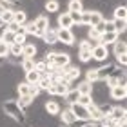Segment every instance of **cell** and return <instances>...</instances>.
<instances>
[{
    "instance_id": "cell-3",
    "label": "cell",
    "mask_w": 127,
    "mask_h": 127,
    "mask_svg": "<svg viewBox=\"0 0 127 127\" xmlns=\"http://www.w3.org/2000/svg\"><path fill=\"white\" fill-rule=\"evenodd\" d=\"M91 58L96 62H107L109 58V47L102 44H95L93 49H91Z\"/></svg>"
},
{
    "instance_id": "cell-49",
    "label": "cell",
    "mask_w": 127,
    "mask_h": 127,
    "mask_svg": "<svg viewBox=\"0 0 127 127\" xmlns=\"http://www.w3.org/2000/svg\"><path fill=\"white\" fill-rule=\"evenodd\" d=\"M116 127H118V125H116Z\"/></svg>"
},
{
    "instance_id": "cell-19",
    "label": "cell",
    "mask_w": 127,
    "mask_h": 127,
    "mask_svg": "<svg viewBox=\"0 0 127 127\" xmlns=\"http://www.w3.org/2000/svg\"><path fill=\"white\" fill-rule=\"evenodd\" d=\"M9 56L11 58H15L16 62H20L24 56H22V45H18V44H11L9 45Z\"/></svg>"
},
{
    "instance_id": "cell-42",
    "label": "cell",
    "mask_w": 127,
    "mask_h": 127,
    "mask_svg": "<svg viewBox=\"0 0 127 127\" xmlns=\"http://www.w3.org/2000/svg\"><path fill=\"white\" fill-rule=\"evenodd\" d=\"M42 93V91L38 89V85L34 84V85H29V96H33V98H38V95Z\"/></svg>"
},
{
    "instance_id": "cell-23",
    "label": "cell",
    "mask_w": 127,
    "mask_h": 127,
    "mask_svg": "<svg viewBox=\"0 0 127 127\" xmlns=\"http://www.w3.org/2000/svg\"><path fill=\"white\" fill-rule=\"evenodd\" d=\"M100 36H102V33H98L95 27H87V31H85V38L91 40L93 44H98L100 42Z\"/></svg>"
},
{
    "instance_id": "cell-40",
    "label": "cell",
    "mask_w": 127,
    "mask_h": 127,
    "mask_svg": "<svg viewBox=\"0 0 127 127\" xmlns=\"http://www.w3.org/2000/svg\"><path fill=\"white\" fill-rule=\"evenodd\" d=\"M78 103H82V105H91L93 103V98H91V95H80V98H78Z\"/></svg>"
},
{
    "instance_id": "cell-9",
    "label": "cell",
    "mask_w": 127,
    "mask_h": 127,
    "mask_svg": "<svg viewBox=\"0 0 127 127\" xmlns=\"http://www.w3.org/2000/svg\"><path fill=\"white\" fill-rule=\"evenodd\" d=\"M42 42L45 44V45H55V44H58V38H56V27H47V29L44 31V34H42Z\"/></svg>"
},
{
    "instance_id": "cell-24",
    "label": "cell",
    "mask_w": 127,
    "mask_h": 127,
    "mask_svg": "<svg viewBox=\"0 0 127 127\" xmlns=\"http://www.w3.org/2000/svg\"><path fill=\"white\" fill-rule=\"evenodd\" d=\"M78 98H80V93H78L76 89H69L67 93H65V96H64V100H65L69 105H73V103L78 102Z\"/></svg>"
},
{
    "instance_id": "cell-8",
    "label": "cell",
    "mask_w": 127,
    "mask_h": 127,
    "mask_svg": "<svg viewBox=\"0 0 127 127\" xmlns=\"http://www.w3.org/2000/svg\"><path fill=\"white\" fill-rule=\"evenodd\" d=\"M109 96L116 102H125L127 98V85H114L109 89Z\"/></svg>"
},
{
    "instance_id": "cell-18",
    "label": "cell",
    "mask_w": 127,
    "mask_h": 127,
    "mask_svg": "<svg viewBox=\"0 0 127 127\" xmlns=\"http://www.w3.org/2000/svg\"><path fill=\"white\" fill-rule=\"evenodd\" d=\"M13 22L18 26H24L27 22V13L26 9H15V15H13Z\"/></svg>"
},
{
    "instance_id": "cell-43",
    "label": "cell",
    "mask_w": 127,
    "mask_h": 127,
    "mask_svg": "<svg viewBox=\"0 0 127 127\" xmlns=\"http://www.w3.org/2000/svg\"><path fill=\"white\" fill-rule=\"evenodd\" d=\"M80 127H100V124H98V122H91V120H89V122H82Z\"/></svg>"
},
{
    "instance_id": "cell-4",
    "label": "cell",
    "mask_w": 127,
    "mask_h": 127,
    "mask_svg": "<svg viewBox=\"0 0 127 127\" xmlns=\"http://www.w3.org/2000/svg\"><path fill=\"white\" fill-rule=\"evenodd\" d=\"M58 116H60V125H64V127H73V125H76V122H78L76 116L73 114V111L69 107L60 109Z\"/></svg>"
},
{
    "instance_id": "cell-45",
    "label": "cell",
    "mask_w": 127,
    "mask_h": 127,
    "mask_svg": "<svg viewBox=\"0 0 127 127\" xmlns=\"http://www.w3.org/2000/svg\"><path fill=\"white\" fill-rule=\"evenodd\" d=\"M2 2H5V4H9V5H13V7H15V5H20L22 4V0H2Z\"/></svg>"
},
{
    "instance_id": "cell-5",
    "label": "cell",
    "mask_w": 127,
    "mask_h": 127,
    "mask_svg": "<svg viewBox=\"0 0 127 127\" xmlns=\"http://www.w3.org/2000/svg\"><path fill=\"white\" fill-rule=\"evenodd\" d=\"M56 38H58V42L64 44V45H73L76 36H74L73 29H62V27H56Z\"/></svg>"
},
{
    "instance_id": "cell-41",
    "label": "cell",
    "mask_w": 127,
    "mask_h": 127,
    "mask_svg": "<svg viewBox=\"0 0 127 127\" xmlns=\"http://www.w3.org/2000/svg\"><path fill=\"white\" fill-rule=\"evenodd\" d=\"M7 56H9V45L0 40V58H7Z\"/></svg>"
},
{
    "instance_id": "cell-39",
    "label": "cell",
    "mask_w": 127,
    "mask_h": 127,
    "mask_svg": "<svg viewBox=\"0 0 127 127\" xmlns=\"http://www.w3.org/2000/svg\"><path fill=\"white\" fill-rule=\"evenodd\" d=\"M15 44H18V45H26V44H27V34H26V33H16V36H15Z\"/></svg>"
},
{
    "instance_id": "cell-36",
    "label": "cell",
    "mask_w": 127,
    "mask_h": 127,
    "mask_svg": "<svg viewBox=\"0 0 127 127\" xmlns=\"http://www.w3.org/2000/svg\"><path fill=\"white\" fill-rule=\"evenodd\" d=\"M98 111L102 113V116H109L111 114V111H113V105L111 103H107V102H103V103H98Z\"/></svg>"
},
{
    "instance_id": "cell-26",
    "label": "cell",
    "mask_w": 127,
    "mask_h": 127,
    "mask_svg": "<svg viewBox=\"0 0 127 127\" xmlns=\"http://www.w3.org/2000/svg\"><path fill=\"white\" fill-rule=\"evenodd\" d=\"M113 16H114V18H118V20H125L127 18V7H125V4L116 5L114 11H113Z\"/></svg>"
},
{
    "instance_id": "cell-11",
    "label": "cell",
    "mask_w": 127,
    "mask_h": 127,
    "mask_svg": "<svg viewBox=\"0 0 127 127\" xmlns=\"http://www.w3.org/2000/svg\"><path fill=\"white\" fill-rule=\"evenodd\" d=\"M56 24H58V27H62V29H73V27H74L73 18H71V15H69V11L58 15V18H56Z\"/></svg>"
},
{
    "instance_id": "cell-31",
    "label": "cell",
    "mask_w": 127,
    "mask_h": 127,
    "mask_svg": "<svg viewBox=\"0 0 127 127\" xmlns=\"http://www.w3.org/2000/svg\"><path fill=\"white\" fill-rule=\"evenodd\" d=\"M113 27H114V31H116L118 34H120V33H125V29H127V22H125V20L113 18Z\"/></svg>"
},
{
    "instance_id": "cell-37",
    "label": "cell",
    "mask_w": 127,
    "mask_h": 127,
    "mask_svg": "<svg viewBox=\"0 0 127 127\" xmlns=\"http://www.w3.org/2000/svg\"><path fill=\"white\" fill-rule=\"evenodd\" d=\"M16 93H18V96H27V95H29V84L18 82V85H16Z\"/></svg>"
},
{
    "instance_id": "cell-16",
    "label": "cell",
    "mask_w": 127,
    "mask_h": 127,
    "mask_svg": "<svg viewBox=\"0 0 127 127\" xmlns=\"http://www.w3.org/2000/svg\"><path fill=\"white\" fill-rule=\"evenodd\" d=\"M76 91L80 95H91V93H93V84H89L87 80H78Z\"/></svg>"
},
{
    "instance_id": "cell-35",
    "label": "cell",
    "mask_w": 127,
    "mask_h": 127,
    "mask_svg": "<svg viewBox=\"0 0 127 127\" xmlns=\"http://www.w3.org/2000/svg\"><path fill=\"white\" fill-rule=\"evenodd\" d=\"M85 80H87L89 84H95L98 82V74H96V67H91L85 71Z\"/></svg>"
},
{
    "instance_id": "cell-15",
    "label": "cell",
    "mask_w": 127,
    "mask_h": 127,
    "mask_svg": "<svg viewBox=\"0 0 127 127\" xmlns=\"http://www.w3.org/2000/svg\"><path fill=\"white\" fill-rule=\"evenodd\" d=\"M38 55V47L33 42H27L26 45H22V56L24 58H34Z\"/></svg>"
},
{
    "instance_id": "cell-30",
    "label": "cell",
    "mask_w": 127,
    "mask_h": 127,
    "mask_svg": "<svg viewBox=\"0 0 127 127\" xmlns=\"http://www.w3.org/2000/svg\"><path fill=\"white\" fill-rule=\"evenodd\" d=\"M15 36H16V33L15 31H11V29H5L4 31V34H2V42L4 44H7V45H11V44H15Z\"/></svg>"
},
{
    "instance_id": "cell-44",
    "label": "cell",
    "mask_w": 127,
    "mask_h": 127,
    "mask_svg": "<svg viewBox=\"0 0 127 127\" xmlns=\"http://www.w3.org/2000/svg\"><path fill=\"white\" fill-rule=\"evenodd\" d=\"M71 15V18H73V24L76 26V24H80V13H69Z\"/></svg>"
},
{
    "instance_id": "cell-38",
    "label": "cell",
    "mask_w": 127,
    "mask_h": 127,
    "mask_svg": "<svg viewBox=\"0 0 127 127\" xmlns=\"http://www.w3.org/2000/svg\"><path fill=\"white\" fill-rule=\"evenodd\" d=\"M78 60L82 62V64H89L91 60V51H78Z\"/></svg>"
},
{
    "instance_id": "cell-25",
    "label": "cell",
    "mask_w": 127,
    "mask_h": 127,
    "mask_svg": "<svg viewBox=\"0 0 127 127\" xmlns=\"http://www.w3.org/2000/svg\"><path fill=\"white\" fill-rule=\"evenodd\" d=\"M109 116L114 118L116 122H120L122 118H125V107H124V105H122V107H120V105L114 107V105H113V111H111V114H109Z\"/></svg>"
},
{
    "instance_id": "cell-6",
    "label": "cell",
    "mask_w": 127,
    "mask_h": 127,
    "mask_svg": "<svg viewBox=\"0 0 127 127\" xmlns=\"http://www.w3.org/2000/svg\"><path fill=\"white\" fill-rule=\"evenodd\" d=\"M69 109L73 111V114L76 116L78 122H89V111H87V107L82 105V103H73V105H69Z\"/></svg>"
},
{
    "instance_id": "cell-14",
    "label": "cell",
    "mask_w": 127,
    "mask_h": 127,
    "mask_svg": "<svg viewBox=\"0 0 127 127\" xmlns=\"http://www.w3.org/2000/svg\"><path fill=\"white\" fill-rule=\"evenodd\" d=\"M116 40H118V33L116 31H105V33H102L100 42H98V44H102V45H113Z\"/></svg>"
},
{
    "instance_id": "cell-27",
    "label": "cell",
    "mask_w": 127,
    "mask_h": 127,
    "mask_svg": "<svg viewBox=\"0 0 127 127\" xmlns=\"http://www.w3.org/2000/svg\"><path fill=\"white\" fill-rule=\"evenodd\" d=\"M44 7L47 13H58L60 11V2L58 0H47V2L44 4Z\"/></svg>"
},
{
    "instance_id": "cell-46",
    "label": "cell",
    "mask_w": 127,
    "mask_h": 127,
    "mask_svg": "<svg viewBox=\"0 0 127 127\" xmlns=\"http://www.w3.org/2000/svg\"><path fill=\"white\" fill-rule=\"evenodd\" d=\"M7 29V26H4V24H0V38H2V34H4V31Z\"/></svg>"
},
{
    "instance_id": "cell-13",
    "label": "cell",
    "mask_w": 127,
    "mask_h": 127,
    "mask_svg": "<svg viewBox=\"0 0 127 127\" xmlns=\"http://www.w3.org/2000/svg\"><path fill=\"white\" fill-rule=\"evenodd\" d=\"M60 109H62V105L56 100H47L44 103V111L49 114V116H58V113H60Z\"/></svg>"
},
{
    "instance_id": "cell-28",
    "label": "cell",
    "mask_w": 127,
    "mask_h": 127,
    "mask_svg": "<svg viewBox=\"0 0 127 127\" xmlns=\"http://www.w3.org/2000/svg\"><path fill=\"white\" fill-rule=\"evenodd\" d=\"M16 102H18V105L26 111V109L29 107V105H33L34 98H33V96H29V95H27V96H18V98H16Z\"/></svg>"
},
{
    "instance_id": "cell-17",
    "label": "cell",
    "mask_w": 127,
    "mask_h": 127,
    "mask_svg": "<svg viewBox=\"0 0 127 127\" xmlns=\"http://www.w3.org/2000/svg\"><path fill=\"white\" fill-rule=\"evenodd\" d=\"M87 111H89V120H91V122H98V124H100V120H102L103 116H102V113L98 111L96 103H91V105H87Z\"/></svg>"
},
{
    "instance_id": "cell-47",
    "label": "cell",
    "mask_w": 127,
    "mask_h": 127,
    "mask_svg": "<svg viewBox=\"0 0 127 127\" xmlns=\"http://www.w3.org/2000/svg\"><path fill=\"white\" fill-rule=\"evenodd\" d=\"M2 11H4V7H2V4H0V15H2Z\"/></svg>"
},
{
    "instance_id": "cell-29",
    "label": "cell",
    "mask_w": 127,
    "mask_h": 127,
    "mask_svg": "<svg viewBox=\"0 0 127 127\" xmlns=\"http://www.w3.org/2000/svg\"><path fill=\"white\" fill-rule=\"evenodd\" d=\"M20 69L24 73L33 71V69H34V58H22L20 60Z\"/></svg>"
},
{
    "instance_id": "cell-20",
    "label": "cell",
    "mask_w": 127,
    "mask_h": 127,
    "mask_svg": "<svg viewBox=\"0 0 127 127\" xmlns=\"http://www.w3.org/2000/svg\"><path fill=\"white\" fill-rule=\"evenodd\" d=\"M67 9H69V13H82L85 7H84V2H80V0H69Z\"/></svg>"
},
{
    "instance_id": "cell-1",
    "label": "cell",
    "mask_w": 127,
    "mask_h": 127,
    "mask_svg": "<svg viewBox=\"0 0 127 127\" xmlns=\"http://www.w3.org/2000/svg\"><path fill=\"white\" fill-rule=\"evenodd\" d=\"M2 111L4 114H7L11 120H15L16 124H26L27 122V114L26 111L18 105V102H16V98H7V100L2 102Z\"/></svg>"
},
{
    "instance_id": "cell-34",
    "label": "cell",
    "mask_w": 127,
    "mask_h": 127,
    "mask_svg": "<svg viewBox=\"0 0 127 127\" xmlns=\"http://www.w3.org/2000/svg\"><path fill=\"white\" fill-rule=\"evenodd\" d=\"M47 67H49L47 62H44V60H34V71H38L40 74H45V73H47Z\"/></svg>"
},
{
    "instance_id": "cell-10",
    "label": "cell",
    "mask_w": 127,
    "mask_h": 127,
    "mask_svg": "<svg viewBox=\"0 0 127 127\" xmlns=\"http://www.w3.org/2000/svg\"><path fill=\"white\" fill-rule=\"evenodd\" d=\"M33 22H34V26H36V29H38V38H42L44 31L51 26V24H49V16H45V15H38Z\"/></svg>"
},
{
    "instance_id": "cell-22",
    "label": "cell",
    "mask_w": 127,
    "mask_h": 127,
    "mask_svg": "<svg viewBox=\"0 0 127 127\" xmlns=\"http://www.w3.org/2000/svg\"><path fill=\"white\" fill-rule=\"evenodd\" d=\"M26 74V84H29V85H34V84H38V80H40V76H42V74H40L38 71H27V73H24Z\"/></svg>"
},
{
    "instance_id": "cell-32",
    "label": "cell",
    "mask_w": 127,
    "mask_h": 127,
    "mask_svg": "<svg viewBox=\"0 0 127 127\" xmlns=\"http://www.w3.org/2000/svg\"><path fill=\"white\" fill-rule=\"evenodd\" d=\"M24 33H26V34H33V36H38V29H36V26H34L33 20L24 24Z\"/></svg>"
},
{
    "instance_id": "cell-33",
    "label": "cell",
    "mask_w": 127,
    "mask_h": 127,
    "mask_svg": "<svg viewBox=\"0 0 127 127\" xmlns=\"http://www.w3.org/2000/svg\"><path fill=\"white\" fill-rule=\"evenodd\" d=\"M36 85H38V89H40V91H47V89L51 87V80H49V76H45V74H42Z\"/></svg>"
},
{
    "instance_id": "cell-21",
    "label": "cell",
    "mask_w": 127,
    "mask_h": 127,
    "mask_svg": "<svg viewBox=\"0 0 127 127\" xmlns=\"http://www.w3.org/2000/svg\"><path fill=\"white\" fill-rule=\"evenodd\" d=\"M13 15H15V9H4L2 15H0V24L9 26L13 22Z\"/></svg>"
},
{
    "instance_id": "cell-7",
    "label": "cell",
    "mask_w": 127,
    "mask_h": 127,
    "mask_svg": "<svg viewBox=\"0 0 127 127\" xmlns=\"http://www.w3.org/2000/svg\"><path fill=\"white\" fill-rule=\"evenodd\" d=\"M69 91V87H67V84L64 82H56V84H51V87L47 89V93L51 95V96H56V98H64L65 96V93Z\"/></svg>"
},
{
    "instance_id": "cell-2",
    "label": "cell",
    "mask_w": 127,
    "mask_h": 127,
    "mask_svg": "<svg viewBox=\"0 0 127 127\" xmlns=\"http://www.w3.org/2000/svg\"><path fill=\"white\" fill-rule=\"evenodd\" d=\"M125 82H127V80H125V69L124 67L120 69L118 65H114L113 73L105 78V85H107L109 89L114 87V85H125Z\"/></svg>"
},
{
    "instance_id": "cell-48",
    "label": "cell",
    "mask_w": 127,
    "mask_h": 127,
    "mask_svg": "<svg viewBox=\"0 0 127 127\" xmlns=\"http://www.w3.org/2000/svg\"><path fill=\"white\" fill-rule=\"evenodd\" d=\"M80 2H84V0H80Z\"/></svg>"
},
{
    "instance_id": "cell-12",
    "label": "cell",
    "mask_w": 127,
    "mask_h": 127,
    "mask_svg": "<svg viewBox=\"0 0 127 127\" xmlns=\"http://www.w3.org/2000/svg\"><path fill=\"white\" fill-rule=\"evenodd\" d=\"M116 64H113V62H103V65L100 67H96V74H98V80H105L109 74L113 73V69Z\"/></svg>"
}]
</instances>
